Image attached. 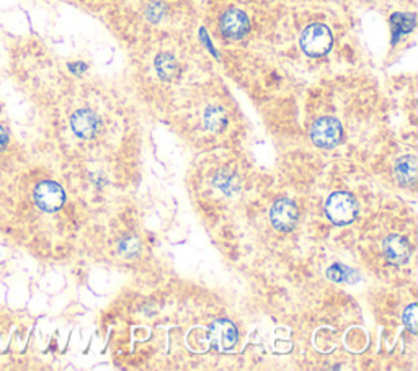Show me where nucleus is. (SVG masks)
I'll return each instance as SVG.
<instances>
[{"label":"nucleus","mask_w":418,"mask_h":371,"mask_svg":"<svg viewBox=\"0 0 418 371\" xmlns=\"http://www.w3.org/2000/svg\"><path fill=\"white\" fill-rule=\"evenodd\" d=\"M327 217L333 225L346 226L356 220L358 215V203L353 195L346 192H335L328 196L326 205Z\"/></svg>","instance_id":"1"},{"label":"nucleus","mask_w":418,"mask_h":371,"mask_svg":"<svg viewBox=\"0 0 418 371\" xmlns=\"http://www.w3.org/2000/svg\"><path fill=\"white\" fill-rule=\"evenodd\" d=\"M332 31L322 23H314L311 26H307L301 35V48L304 49L306 54H309L312 58H318L327 54L330 51V48H332Z\"/></svg>","instance_id":"2"},{"label":"nucleus","mask_w":418,"mask_h":371,"mask_svg":"<svg viewBox=\"0 0 418 371\" xmlns=\"http://www.w3.org/2000/svg\"><path fill=\"white\" fill-rule=\"evenodd\" d=\"M342 136V124H340L338 119H335L332 117L318 118L311 128L312 143L322 147V149H332V147L340 144Z\"/></svg>","instance_id":"3"},{"label":"nucleus","mask_w":418,"mask_h":371,"mask_svg":"<svg viewBox=\"0 0 418 371\" xmlns=\"http://www.w3.org/2000/svg\"><path fill=\"white\" fill-rule=\"evenodd\" d=\"M33 198H35L38 208L46 213H56L65 203V193L63 187L53 182V180H45V182L38 183Z\"/></svg>","instance_id":"4"},{"label":"nucleus","mask_w":418,"mask_h":371,"mask_svg":"<svg viewBox=\"0 0 418 371\" xmlns=\"http://www.w3.org/2000/svg\"><path fill=\"white\" fill-rule=\"evenodd\" d=\"M219 28L227 40H242L250 30L249 16L237 9L225 10L219 21Z\"/></svg>","instance_id":"5"},{"label":"nucleus","mask_w":418,"mask_h":371,"mask_svg":"<svg viewBox=\"0 0 418 371\" xmlns=\"http://www.w3.org/2000/svg\"><path fill=\"white\" fill-rule=\"evenodd\" d=\"M209 337L213 345L221 352H229L237 345L239 332L227 319H218L209 326Z\"/></svg>","instance_id":"6"},{"label":"nucleus","mask_w":418,"mask_h":371,"mask_svg":"<svg viewBox=\"0 0 418 371\" xmlns=\"http://www.w3.org/2000/svg\"><path fill=\"white\" fill-rule=\"evenodd\" d=\"M298 206L286 198L278 200L269 210V221L278 231H291L296 222H298Z\"/></svg>","instance_id":"7"},{"label":"nucleus","mask_w":418,"mask_h":371,"mask_svg":"<svg viewBox=\"0 0 418 371\" xmlns=\"http://www.w3.org/2000/svg\"><path fill=\"white\" fill-rule=\"evenodd\" d=\"M70 127H73L74 134L79 136L80 139H92L98 133V128H100V118L92 110L82 108V110H77L73 114Z\"/></svg>","instance_id":"8"},{"label":"nucleus","mask_w":418,"mask_h":371,"mask_svg":"<svg viewBox=\"0 0 418 371\" xmlns=\"http://www.w3.org/2000/svg\"><path fill=\"white\" fill-rule=\"evenodd\" d=\"M382 249L387 260L399 265L405 264V262L410 259L412 254V249L409 242H407V239H404L402 236H395V234L394 236L386 237V241L382 244Z\"/></svg>","instance_id":"9"},{"label":"nucleus","mask_w":418,"mask_h":371,"mask_svg":"<svg viewBox=\"0 0 418 371\" xmlns=\"http://www.w3.org/2000/svg\"><path fill=\"white\" fill-rule=\"evenodd\" d=\"M418 173V161L415 156H404L395 163V176L404 185L415 183Z\"/></svg>","instance_id":"10"},{"label":"nucleus","mask_w":418,"mask_h":371,"mask_svg":"<svg viewBox=\"0 0 418 371\" xmlns=\"http://www.w3.org/2000/svg\"><path fill=\"white\" fill-rule=\"evenodd\" d=\"M390 28H392V43L395 45L400 38L415 28V14H394L390 16Z\"/></svg>","instance_id":"11"},{"label":"nucleus","mask_w":418,"mask_h":371,"mask_svg":"<svg viewBox=\"0 0 418 371\" xmlns=\"http://www.w3.org/2000/svg\"><path fill=\"white\" fill-rule=\"evenodd\" d=\"M327 276L328 280H332L335 283H345V285H355V283H358L361 280L358 271L342 264H333L332 267H328Z\"/></svg>","instance_id":"12"},{"label":"nucleus","mask_w":418,"mask_h":371,"mask_svg":"<svg viewBox=\"0 0 418 371\" xmlns=\"http://www.w3.org/2000/svg\"><path fill=\"white\" fill-rule=\"evenodd\" d=\"M156 70L162 80H172L178 74V63L172 54L162 53L156 58Z\"/></svg>","instance_id":"13"},{"label":"nucleus","mask_w":418,"mask_h":371,"mask_svg":"<svg viewBox=\"0 0 418 371\" xmlns=\"http://www.w3.org/2000/svg\"><path fill=\"white\" fill-rule=\"evenodd\" d=\"M205 127L208 129L214 131H223L225 127H227V114L223 110L221 107H209L205 112Z\"/></svg>","instance_id":"14"},{"label":"nucleus","mask_w":418,"mask_h":371,"mask_svg":"<svg viewBox=\"0 0 418 371\" xmlns=\"http://www.w3.org/2000/svg\"><path fill=\"white\" fill-rule=\"evenodd\" d=\"M402 321H404V324H405L407 329H409L412 334H417V332H418V329H417V323H418V319H417V304H410V306L404 311Z\"/></svg>","instance_id":"15"},{"label":"nucleus","mask_w":418,"mask_h":371,"mask_svg":"<svg viewBox=\"0 0 418 371\" xmlns=\"http://www.w3.org/2000/svg\"><path fill=\"white\" fill-rule=\"evenodd\" d=\"M119 252L126 255V257H134V255L139 252V242L134 237H126L119 242Z\"/></svg>","instance_id":"16"},{"label":"nucleus","mask_w":418,"mask_h":371,"mask_svg":"<svg viewBox=\"0 0 418 371\" xmlns=\"http://www.w3.org/2000/svg\"><path fill=\"white\" fill-rule=\"evenodd\" d=\"M9 141H10V136H9V131L5 129L2 124H0V152L7 149L9 146Z\"/></svg>","instance_id":"17"},{"label":"nucleus","mask_w":418,"mask_h":371,"mask_svg":"<svg viewBox=\"0 0 418 371\" xmlns=\"http://www.w3.org/2000/svg\"><path fill=\"white\" fill-rule=\"evenodd\" d=\"M69 69H70V72H74V74H82L87 70V65L84 63H73V64H69Z\"/></svg>","instance_id":"18"}]
</instances>
